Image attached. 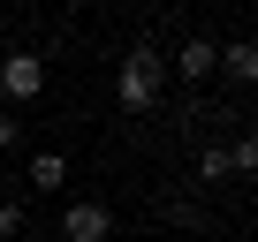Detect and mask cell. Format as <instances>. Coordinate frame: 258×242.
<instances>
[{
    "label": "cell",
    "mask_w": 258,
    "mask_h": 242,
    "mask_svg": "<svg viewBox=\"0 0 258 242\" xmlns=\"http://www.w3.org/2000/svg\"><path fill=\"white\" fill-rule=\"evenodd\" d=\"M160 91H167V61H160L152 46H129V53H121V76H114L121 113H152V106H160Z\"/></svg>",
    "instance_id": "obj_1"
},
{
    "label": "cell",
    "mask_w": 258,
    "mask_h": 242,
    "mask_svg": "<svg viewBox=\"0 0 258 242\" xmlns=\"http://www.w3.org/2000/svg\"><path fill=\"white\" fill-rule=\"evenodd\" d=\"M0 91H8V98H38V91H46V61H38L31 46L0 53Z\"/></svg>",
    "instance_id": "obj_2"
},
{
    "label": "cell",
    "mask_w": 258,
    "mask_h": 242,
    "mask_svg": "<svg viewBox=\"0 0 258 242\" xmlns=\"http://www.w3.org/2000/svg\"><path fill=\"white\" fill-rule=\"evenodd\" d=\"M114 234V212L99 204V197H76L69 212H61V242H106Z\"/></svg>",
    "instance_id": "obj_3"
},
{
    "label": "cell",
    "mask_w": 258,
    "mask_h": 242,
    "mask_svg": "<svg viewBox=\"0 0 258 242\" xmlns=\"http://www.w3.org/2000/svg\"><path fill=\"white\" fill-rule=\"evenodd\" d=\"M213 68H220V46H213V38H182V46H175V76H182V83H205Z\"/></svg>",
    "instance_id": "obj_4"
},
{
    "label": "cell",
    "mask_w": 258,
    "mask_h": 242,
    "mask_svg": "<svg viewBox=\"0 0 258 242\" xmlns=\"http://www.w3.org/2000/svg\"><path fill=\"white\" fill-rule=\"evenodd\" d=\"M220 68H228V76H243V83H258V38H235V46H220Z\"/></svg>",
    "instance_id": "obj_5"
},
{
    "label": "cell",
    "mask_w": 258,
    "mask_h": 242,
    "mask_svg": "<svg viewBox=\"0 0 258 242\" xmlns=\"http://www.w3.org/2000/svg\"><path fill=\"white\" fill-rule=\"evenodd\" d=\"M61 182H69V159H61V152H38V159H31V189L46 197V189H61Z\"/></svg>",
    "instance_id": "obj_6"
},
{
    "label": "cell",
    "mask_w": 258,
    "mask_h": 242,
    "mask_svg": "<svg viewBox=\"0 0 258 242\" xmlns=\"http://www.w3.org/2000/svg\"><path fill=\"white\" fill-rule=\"evenodd\" d=\"M228 174H235V167H228V144H205V152H198V182H213V189H220Z\"/></svg>",
    "instance_id": "obj_7"
},
{
    "label": "cell",
    "mask_w": 258,
    "mask_h": 242,
    "mask_svg": "<svg viewBox=\"0 0 258 242\" xmlns=\"http://www.w3.org/2000/svg\"><path fill=\"white\" fill-rule=\"evenodd\" d=\"M228 167H235V174H258V129H250V137H235V144H228Z\"/></svg>",
    "instance_id": "obj_8"
},
{
    "label": "cell",
    "mask_w": 258,
    "mask_h": 242,
    "mask_svg": "<svg viewBox=\"0 0 258 242\" xmlns=\"http://www.w3.org/2000/svg\"><path fill=\"white\" fill-rule=\"evenodd\" d=\"M23 219H31V204H23V197H0V242L23 234Z\"/></svg>",
    "instance_id": "obj_9"
},
{
    "label": "cell",
    "mask_w": 258,
    "mask_h": 242,
    "mask_svg": "<svg viewBox=\"0 0 258 242\" xmlns=\"http://www.w3.org/2000/svg\"><path fill=\"white\" fill-rule=\"evenodd\" d=\"M16 137H23V121H16V113H0V152H16Z\"/></svg>",
    "instance_id": "obj_10"
}]
</instances>
